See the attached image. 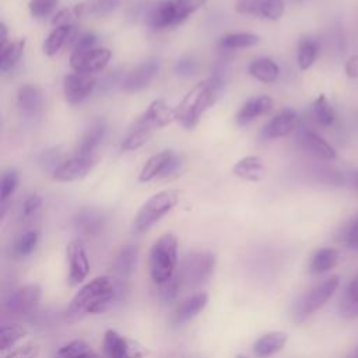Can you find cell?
I'll use <instances>...</instances> for the list:
<instances>
[{
    "label": "cell",
    "instance_id": "7bdbcfd3",
    "mask_svg": "<svg viewBox=\"0 0 358 358\" xmlns=\"http://www.w3.org/2000/svg\"><path fill=\"white\" fill-rule=\"evenodd\" d=\"M59 4V0H31L29 13L35 18L48 17Z\"/></svg>",
    "mask_w": 358,
    "mask_h": 358
},
{
    "label": "cell",
    "instance_id": "9a60e30c",
    "mask_svg": "<svg viewBox=\"0 0 358 358\" xmlns=\"http://www.w3.org/2000/svg\"><path fill=\"white\" fill-rule=\"evenodd\" d=\"M159 70V62L157 59H150L136 69H133L122 81V90L126 92H136L145 88Z\"/></svg>",
    "mask_w": 358,
    "mask_h": 358
},
{
    "label": "cell",
    "instance_id": "83f0119b",
    "mask_svg": "<svg viewBox=\"0 0 358 358\" xmlns=\"http://www.w3.org/2000/svg\"><path fill=\"white\" fill-rule=\"evenodd\" d=\"M338 263V250L334 248H320L310 259L309 270L313 274H323L334 268Z\"/></svg>",
    "mask_w": 358,
    "mask_h": 358
},
{
    "label": "cell",
    "instance_id": "7c38bea8",
    "mask_svg": "<svg viewBox=\"0 0 358 358\" xmlns=\"http://www.w3.org/2000/svg\"><path fill=\"white\" fill-rule=\"evenodd\" d=\"M66 256L69 263V282L70 285H78L90 273V262L83 241H70L66 248Z\"/></svg>",
    "mask_w": 358,
    "mask_h": 358
},
{
    "label": "cell",
    "instance_id": "4dcf8cb0",
    "mask_svg": "<svg viewBox=\"0 0 358 358\" xmlns=\"http://www.w3.org/2000/svg\"><path fill=\"white\" fill-rule=\"evenodd\" d=\"M74 25H60L55 27L52 32L48 35V38L43 42V52L48 56H55L64 43L71 38Z\"/></svg>",
    "mask_w": 358,
    "mask_h": 358
},
{
    "label": "cell",
    "instance_id": "2e32d148",
    "mask_svg": "<svg viewBox=\"0 0 358 358\" xmlns=\"http://www.w3.org/2000/svg\"><path fill=\"white\" fill-rule=\"evenodd\" d=\"M299 145L312 157L322 161H331L337 157L336 150L319 134L312 130H302L298 136Z\"/></svg>",
    "mask_w": 358,
    "mask_h": 358
},
{
    "label": "cell",
    "instance_id": "1f68e13d",
    "mask_svg": "<svg viewBox=\"0 0 358 358\" xmlns=\"http://www.w3.org/2000/svg\"><path fill=\"white\" fill-rule=\"evenodd\" d=\"M53 358H99V355L84 340H73L60 347Z\"/></svg>",
    "mask_w": 358,
    "mask_h": 358
},
{
    "label": "cell",
    "instance_id": "8d00e7d4",
    "mask_svg": "<svg viewBox=\"0 0 358 358\" xmlns=\"http://www.w3.org/2000/svg\"><path fill=\"white\" fill-rule=\"evenodd\" d=\"M39 241V232L35 229H29L18 236L14 243V255L18 257H25L34 252Z\"/></svg>",
    "mask_w": 358,
    "mask_h": 358
},
{
    "label": "cell",
    "instance_id": "7a4b0ae2",
    "mask_svg": "<svg viewBox=\"0 0 358 358\" xmlns=\"http://www.w3.org/2000/svg\"><path fill=\"white\" fill-rule=\"evenodd\" d=\"M225 83V69H214L210 78L197 83L175 108L176 120L186 129L197 126L204 112L214 105Z\"/></svg>",
    "mask_w": 358,
    "mask_h": 358
},
{
    "label": "cell",
    "instance_id": "db71d44e",
    "mask_svg": "<svg viewBox=\"0 0 358 358\" xmlns=\"http://www.w3.org/2000/svg\"><path fill=\"white\" fill-rule=\"evenodd\" d=\"M345 358H358V347L355 350H352Z\"/></svg>",
    "mask_w": 358,
    "mask_h": 358
},
{
    "label": "cell",
    "instance_id": "8992f818",
    "mask_svg": "<svg viewBox=\"0 0 358 358\" xmlns=\"http://www.w3.org/2000/svg\"><path fill=\"white\" fill-rule=\"evenodd\" d=\"M338 287V277L331 275L322 282L306 291L295 303L292 310V319L295 323H302L317 312L333 296Z\"/></svg>",
    "mask_w": 358,
    "mask_h": 358
},
{
    "label": "cell",
    "instance_id": "bcb514c9",
    "mask_svg": "<svg viewBox=\"0 0 358 358\" xmlns=\"http://www.w3.org/2000/svg\"><path fill=\"white\" fill-rule=\"evenodd\" d=\"M39 355V345L34 343L24 344L8 352L4 358H36Z\"/></svg>",
    "mask_w": 358,
    "mask_h": 358
},
{
    "label": "cell",
    "instance_id": "484cf974",
    "mask_svg": "<svg viewBox=\"0 0 358 358\" xmlns=\"http://www.w3.org/2000/svg\"><path fill=\"white\" fill-rule=\"evenodd\" d=\"M137 256L138 249L134 245H126L119 250L113 262V271L119 280L123 281L131 275L137 263Z\"/></svg>",
    "mask_w": 358,
    "mask_h": 358
},
{
    "label": "cell",
    "instance_id": "44dd1931",
    "mask_svg": "<svg viewBox=\"0 0 358 358\" xmlns=\"http://www.w3.org/2000/svg\"><path fill=\"white\" fill-rule=\"evenodd\" d=\"M17 105L27 116H38L43 106L42 91L32 84H22L17 91Z\"/></svg>",
    "mask_w": 358,
    "mask_h": 358
},
{
    "label": "cell",
    "instance_id": "816d5d0a",
    "mask_svg": "<svg viewBox=\"0 0 358 358\" xmlns=\"http://www.w3.org/2000/svg\"><path fill=\"white\" fill-rule=\"evenodd\" d=\"M344 70L348 78H358V55H352L347 59Z\"/></svg>",
    "mask_w": 358,
    "mask_h": 358
},
{
    "label": "cell",
    "instance_id": "cb8c5ba5",
    "mask_svg": "<svg viewBox=\"0 0 358 358\" xmlns=\"http://www.w3.org/2000/svg\"><path fill=\"white\" fill-rule=\"evenodd\" d=\"M105 225V217L92 208H83L74 217V227L85 236H96Z\"/></svg>",
    "mask_w": 358,
    "mask_h": 358
},
{
    "label": "cell",
    "instance_id": "f546056e",
    "mask_svg": "<svg viewBox=\"0 0 358 358\" xmlns=\"http://www.w3.org/2000/svg\"><path fill=\"white\" fill-rule=\"evenodd\" d=\"M320 50V43L313 36H303L298 43V66L301 70H308L316 62Z\"/></svg>",
    "mask_w": 358,
    "mask_h": 358
},
{
    "label": "cell",
    "instance_id": "9f6ffc18",
    "mask_svg": "<svg viewBox=\"0 0 358 358\" xmlns=\"http://www.w3.org/2000/svg\"><path fill=\"white\" fill-rule=\"evenodd\" d=\"M236 358H248V357H246V355H243V354H238V355H236Z\"/></svg>",
    "mask_w": 358,
    "mask_h": 358
},
{
    "label": "cell",
    "instance_id": "ba28073f",
    "mask_svg": "<svg viewBox=\"0 0 358 358\" xmlns=\"http://www.w3.org/2000/svg\"><path fill=\"white\" fill-rule=\"evenodd\" d=\"M103 352L106 358H145L148 350L127 336L109 329L103 334Z\"/></svg>",
    "mask_w": 358,
    "mask_h": 358
},
{
    "label": "cell",
    "instance_id": "d6986e66",
    "mask_svg": "<svg viewBox=\"0 0 358 358\" xmlns=\"http://www.w3.org/2000/svg\"><path fill=\"white\" fill-rule=\"evenodd\" d=\"M298 123V115L295 109H284L277 113L264 127V136L267 138H278L291 134Z\"/></svg>",
    "mask_w": 358,
    "mask_h": 358
},
{
    "label": "cell",
    "instance_id": "6da1fadb",
    "mask_svg": "<svg viewBox=\"0 0 358 358\" xmlns=\"http://www.w3.org/2000/svg\"><path fill=\"white\" fill-rule=\"evenodd\" d=\"M122 294V280L112 275H99L83 285L71 298L66 315L78 319L87 315L106 312Z\"/></svg>",
    "mask_w": 358,
    "mask_h": 358
},
{
    "label": "cell",
    "instance_id": "11a10c76",
    "mask_svg": "<svg viewBox=\"0 0 358 358\" xmlns=\"http://www.w3.org/2000/svg\"><path fill=\"white\" fill-rule=\"evenodd\" d=\"M354 183H355V187L358 189V172H357L355 176H354Z\"/></svg>",
    "mask_w": 358,
    "mask_h": 358
},
{
    "label": "cell",
    "instance_id": "c3c4849f",
    "mask_svg": "<svg viewBox=\"0 0 358 358\" xmlns=\"http://www.w3.org/2000/svg\"><path fill=\"white\" fill-rule=\"evenodd\" d=\"M262 0H236L235 8L243 15H257Z\"/></svg>",
    "mask_w": 358,
    "mask_h": 358
},
{
    "label": "cell",
    "instance_id": "4316f807",
    "mask_svg": "<svg viewBox=\"0 0 358 358\" xmlns=\"http://www.w3.org/2000/svg\"><path fill=\"white\" fill-rule=\"evenodd\" d=\"M338 310L345 319L358 317V274L344 288L340 298Z\"/></svg>",
    "mask_w": 358,
    "mask_h": 358
},
{
    "label": "cell",
    "instance_id": "f6af8a7d",
    "mask_svg": "<svg viewBox=\"0 0 358 358\" xmlns=\"http://www.w3.org/2000/svg\"><path fill=\"white\" fill-rule=\"evenodd\" d=\"M196 71H197V62L190 56L179 59L175 64V73L182 77H190L196 74Z\"/></svg>",
    "mask_w": 358,
    "mask_h": 358
},
{
    "label": "cell",
    "instance_id": "ee69618b",
    "mask_svg": "<svg viewBox=\"0 0 358 358\" xmlns=\"http://www.w3.org/2000/svg\"><path fill=\"white\" fill-rule=\"evenodd\" d=\"M120 0H94L91 3V7H90V11L94 14V15H98V17H103V15H108L110 14L113 10L117 8Z\"/></svg>",
    "mask_w": 358,
    "mask_h": 358
},
{
    "label": "cell",
    "instance_id": "74e56055",
    "mask_svg": "<svg viewBox=\"0 0 358 358\" xmlns=\"http://www.w3.org/2000/svg\"><path fill=\"white\" fill-rule=\"evenodd\" d=\"M180 289H183L182 284L179 281L178 274H175L172 278L158 285V296L164 303H172L176 301Z\"/></svg>",
    "mask_w": 358,
    "mask_h": 358
},
{
    "label": "cell",
    "instance_id": "603a6c76",
    "mask_svg": "<svg viewBox=\"0 0 358 358\" xmlns=\"http://www.w3.org/2000/svg\"><path fill=\"white\" fill-rule=\"evenodd\" d=\"M273 99L267 95H262L257 98L249 99L236 113V122L239 124H248L257 117L267 115L273 109Z\"/></svg>",
    "mask_w": 358,
    "mask_h": 358
},
{
    "label": "cell",
    "instance_id": "5bb4252c",
    "mask_svg": "<svg viewBox=\"0 0 358 358\" xmlns=\"http://www.w3.org/2000/svg\"><path fill=\"white\" fill-rule=\"evenodd\" d=\"M94 157H80L74 155L73 158L63 161L53 169V179L57 182H74L85 178L94 168Z\"/></svg>",
    "mask_w": 358,
    "mask_h": 358
},
{
    "label": "cell",
    "instance_id": "d4e9b609",
    "mask_svg": "<svg viewBox=\"0 0 358 358\" xmlns=\"http://www.w3.org/2000/svg\"><path fill=\"white\" fill-rule=\"evenodd\" d=\"M266 172L264 164L259 157L249 155L241 158L235 165L232 166V173L243 180L249 182H259L263 179Z\"/></svg>",
    "mask_w": 358,
    "mask_h": 358
},
{
    "label": "cell",
    "instance_id": "7dc6e473",
    "mask_svg": "<svg viewBox=\"0 0 358 358\" xmlns=\"http://www.w3.org/2000/svg\"><path fill=\"white\" fill-rule=\"evenodd\" d=\"M95 42H96V36H95V34H92V32L81 34V35H80V36H77V39L74 41L73 50H71V52H83V50L94 49Z\"/></svg>",
    "mask_w": 358,
    "mask_h": 358
},
{
    "label": "cell",
    "instance_id": "f907efd6",
    "mask_svg": "<svg viewBox=\"0 0 358 358\" xmlns=\"http://www.w3.org/2000/svg\"><path fill=\"white\" fill-rule=\"evenodd\" d=\"M345 243L350 249L358 250V218L350 225L348 231L345 232Z\"/></svg>",
    "mask_w": 358,
    "mask_h": 358
},
{
    "label": "cell",
    "instance_id": "681fc988",
    "mask_svg": "<svg viewBox=\"0 0 358 358\" xmlns=\"http://www.w3.org/2000/svg\"><path fill=\"white\" fill-rule=\"evenodd\" d=\"M42 206V197L38 194H31L28 196L24 203H22V215L24 217H31L34 215Z\"/></svg>",
    "mask_w": 358,
    "mask_h": 358
},
{
    "label": "cell",
    "instance_id": "f5cc1de1",
    "mask_svg": "<svg viewBox=\"0 0 358 358\" xmlns=\"http://www.w3.org/2000/svg\"><path fill=\"white\" fill-rule=\"evenodd\" d=\"M7 36H8V32H7V27L4 22H0V49H3L4 46H7Z\"/></svg>",
    "mask_w": 358,
    "mask_h": 358
},
{
    "label": "cell",
    "instance_id": "ac0fdd59",
    "mask_svg": "<svg viewBox=\"0 0 358 358\" xmlns=\"http://www.w3.org/2000/svg\"><path fill=\"white\" fill-rule=\"evenodd\" d=\"M106 130H108L106 120L102 117L95 119L88 126V129L84 131V134L81 136V138L77 144V148H76V155L94 157V152L98 148V145L101 144V141L103 140Z\"/></svg>",
    "mask_w": 358,
    "mask_h": 358
},
{
    "label": "cell",
    "instance_id": "30bf717a",
    "mask_svg": "<svg viewBox=\"0 0 358 358\" xmlns=\"http://www.w3.org/2000/svg\"><path fill=\"white\" fill-rule=\"evenodd\" d=\"M110 50L108 48H94L83 52H71L70 67L76 73L91 74L103 70L110 60Z\"/></svg>",
    "mask_w": 358,
    "mask_h": 358
},
{
    "label": "cell",
    "instance_id": "8fae6325",
    "mask_svg": "<svg viewBox=\"0 0 358 358\" xmlns=\"http://www.w3.org/2000/svg\"><path fill=\"white\" fill-rule=\"evenodd\" d=\"M179 164H180L179 158L171 150H164L158 154L151 155L145 161V164L143 165L138 173V180L150 182L155 178H165L172 172H175Z\"/></svg>",
    "mask_w": 358,
    "mask_h": 358
},
{
    "label": "cell",
    "instance_id": "f35d334b",
    "mask_svg": "<svg viewBox=\"0 0 358 358\" xmlns=\"http://www.w3.org/2000/svg\"><path fill=\"white\" fill-rule=\"evenodd\" d=\"M18 186V172L15 169H7L1 176L0 185V201L4 204Z\"/></svg>",
    "mask_w": 358,
    "mask_h": 358
},
{
    "label": "cell",
    "instance_id": "ab89813d",
    "mask_svg": "<svg viewBox=\"0 0 358 358\" xmlns=\"http://www.w3.org/2000/svg\"><path fill=\"white\" fill-rule=\"evenodd\" d=\"M85 10V6L83 3L76 4L73 8H63L52 20V25L60 27V25H73V21L80 18Z\"/></svg>",
    "mask_w": 358,
    "mask_h": 358
},
{
    "label": "cell",
    "instance_id": "7402d4cb",
    "mask_svg": "<svg viewBox=\"0 0 358 358\" xmlns=\"http://www.w3.org/2000/svg\"><path fill=\"white\" fill-rule=\"evenodd\" d=\"M288 341V334L281 330H274L263 334L253 343V352L259 358H268L284 348Z\"/></svg>",
    "mask_w": 358,
    "mask_h": 358
},
{
    "label": "cell",
    "instance_id": "836d02e7",
    "mask_svg": "<svg viewBox=\"0 0 358 358\" xmlns=\"http://www.w3.org/2000/svg\"><path fill=\"white\" fill-rule=\"evenodd\" d=\"M259 42V36L250 32H238V34H228L224 35L218 45L221 49L227 50H234V49H242V48H249L253 46Z\"/></svg>",
    "mask_w": 358,
    "mask_h": 358
},
{
    "label": "cell",
    "instance_id": "4fadbf2b",
    "mask_svg": "<svg viewBox=\"0 0 358 358\" xmlns=\"http://www.w3.org/2000/svg\"><path fill=\"white\" fill-rule=\"evenodd\" d=\"M95 87L96 80L91 74H67L63 80V95L66 102H69L70 105H77L87 99L92 94Z\"/></svg>",
    "mask_w": 358,
    "mask_h": 358
},
{
    "label": "cell",
    "instance_id": "3957f363",
    "mask_svg": "<svg viewBox=\"0 0 358 358\" xmlns=\"http://www.w3.org/2000/svg\"><path fill=\"white\" fill-rule=\"evenodd\" d=\"M150 275L154 284L161 285L176 274L178 238L168 232L159 236L150 250Z\"/></svg>",
    "mask_w": 358,
    "mask_h": 358
},
{
    "label": "cell",
    "instance_id": "5b68a950",
    "mask_svg": "<svg viewBox=\"0 0 358 358\" xmlns=\"http://www.w3.org/2000/svg\"><path fill=\"white\" fill-rule=\"evenodd\" d=\"M215 268V256L207 250L192 252L186 255L178 270L182 288H196L204 284Z\"/></svg>",
    "mask_w": 358,
    "mask_h": 358
},
{
    "label": "cell",
    "instance_id": "e0dca14e",
    "mask_svg": "<svg viewBox=\"0 0 358 358\" xmlns=\"http://www.w3.org/2000/svg\"><path fill=\"white\" fill-rule=\"evenodd\" d=\"M208 303V294L207 292H196L192 296L186 298L172 312L171 322L175 326H180L193 317H196Z\"/></svg>",
    "mask_w": 358,
    "mask_h": 358
},
{
    "label": "cell",
    "instance_id": "277c9868",
    "mask_svg": "<svg viewBox=\"0 0 358 358\" xmlns=\"http://www.w3.org/2000/svg\"><path fill=\"white\" fill-rule=\"evenodd\" d=\"M179 201V193L172 189L161 190L152 194L138 210L131 231L134 234H143L166 215Z\"/></svg>",
    "mask_w": 358,
    "mask_h": 358
},
{
    "label": "cell",
    "instance_id": "f1b7e54d",
    "mask_svg": "<svg viewBox=\"0 0 358 358\" xmlns=\"http://www.w3.org/2000/svg\"><path fill=\"white\" fill-rule=\"evenodd\" d=\"M248 71L253 78L262 83H273L277 80L280 69L274 60L268 57H260L249 64Z\"/></svg>",
    "mask_w": 358,
    "mask_h": 358
},
{
    "label": "cell",
    "instance_id": "ffe728a7",
    "mask_svg": "<svg viewBox=\"0 0 358 358\" xmlns=\"http://www.w3.org/2000/svg\"><path fill=\"white\" fill-rule=\"evenodd\" d=\"M147 24L152 29H165L179 24L173 0H162L157 3L147 17Z\"/></svg>",
    "mask_w": 358,
    "mask_h": 358
},
{
    "label": "cell",
    "instance_id": "52a82bcc",
    "mask_svg": "<svg viewBox=\"0 0 358 358\" xmlns=\"http://www.w3.org/2000/svg\"><path fill=\"white\" fill-rule=\"evenodd\" d=\"M42 298V288L38 284H27L8 291L3 299V308L10 315H28L34 312Z\"/></svg>",
    "mask_w": 358,
    "mask_h": 358
},
{
    "label": "cell",
    "instance_id": "e575fe53",
    "mask_svg": "<svg viewBox=\"0 0 358 358\" xmlns=\"http://www.w3.org/2000/svg\"><path fill=\"white\" fill-rule=\"evenodd\" d=\"M312 113L316 122L322 126H330L336 120V110L323 94L315 99L312 105Z\"/></svg>",
    "mask_w": 358,
    "mask_h": 358
},
{
    "label": "cell",
    "instance_id": "b9f144b4",
    "mask_svg": "<svg viewBox=\"0 0 358 358\" xmlns=\"http://www.w3.org/2000/svg\"><path fill=\"white\" fill-rule=\"evenodd\" d=\"M206 3L207 0H173L179 24L185 21L190 14L201 8Z\"/></svg>",
    "mask_w": 358,
    "mask_h": 358
},
{
    "label": "cell",
    "instance_id": "d590c367",
    "mask_svg": "<svg viewBox=\"0 0 358 358\" xmlns=\"http://www.w3.org/2000/svg\"><path fill=\"white\" fill-rule=\"evenodd\" d=\"M28 334V330L22 327L21 324H7L1 326L0 329V340H1V352L10 350L15 343H18L21 338H24Z\"/></svg>",
    "mask_w": 358,
    "mask_h": 358
},
{
    "label": "cell",
    "instance_id": "60d3db41",
    "mask_svg": "<svg viewBox=\"0 0 358 358\" xmlns=\"http://www.w3.org/2000/svg\"><path fill=\"white\" fill-rule=\"evenodd\" d=\"M285 6L282 0H262L259 7V17L267 20H278L284 14Z\"/></svg>",
    "mask_w": 358,
    "mask_h": 358
},
{
    "label": "cell",
    "instance_id": "d6a6232c",
    "mask_svg": "<svg viewBox=\"0 0 358 358\" xmlns=\"http://www.w3.org/2000/svg\"><path fill=\"white\" fill-rule=\"evenodd\" d=\"M25 48V41L18 39L14 42H10L7 46L0 49V70L1 73H7L11 70L20 60L22 52Z\"/></svg>",
    "mask_w": 358,
    "mask_h": 358
},
{
    "label": "cell",
    "instance_id": "6f0895ef",
    "mask_svg": "<svg viewBox=\"0 0 358 358\" xmlns=\"http://www.w3.org/2000/svg\"><path fill=\"white\" fill-rule=\"evenodd\" d=\"M295 1H302V0H295Z\"/></svg>",
    "mask_w": 358,
    "mask_h": 358
},
{
    "label": "cell",
    "instance_id": "9c48e42d",
    "mask_svg": "<svg viewBox=\"0 0 358 358\" xmlns=\"http://www.w3.org/2000/svg\"><path fill=\"white\" fill-rule=\"evenodd\" d=\"M176 120L175 109L169 108L162 99L152 101L148 108L134 120L131 127L144 129L154 134L158 129L168 126L171 122Z\"/></svg>",
    "mask_w": 358,
    "mask_h": 358
}]
</instances>
